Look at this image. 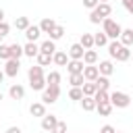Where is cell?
Returning <instances> with one entry per match:
<instances>
[{"label": "cell", "instance_id": "10", "mask_svg": "<svg viewBox=\"0 0 133 133\" xmlns=\"http://www.w3.org/2000/svg\"><path fill=\"white\" fill-rule=\"evenodd\" d=\"M58 125V118L54 116V114H46V116H42V129L44 131H50L52 133V129Z\"/></svg>", "mask_w": 133, "mask_h": 133}, {"label": "cell", "instance_id": "40", "mask_svg": "<svg viewBox=\"0 0 133 133\" xmlns=\"http://www.w3.org/2000/svg\"><path fill=\"white\" fill-rule=\"evenodd\" d=\"M98 4H100V0H83V6H85V8H89V10H94Z\"/></svg>", "mask_w": 133, "mask_h": 133}, {"label": "cell", "instance_id": "20", "mask_svg": "<svg viewBox=\"0 0 133 133\" xmlns=\"http://www.w3.org/2000/svg\"><path fill=\"white\" fill-rule=\"evenodd\" d=\"M81 106H83V110L85 112H91V110H96V100H94V96H83V100H81Z\"/></svg>", "mask_w": 133, "mask_h": 133}, {"label": "cell", "instance_id": "7", "mask_svg": "<svg viewBox=\"0 0 133 133\" xmlns=\"http://www.w3.org/2000/svg\"><path fill=\"white\" fill-rule=\"evenodd\" d=\"M83 54H85V48L81 44H73L69 48V58H73V60H83Z\"/></svg>", "mask_w": 133, "mask_h": 133}, {"label": "cell", "instance_id": "39", "mask_svg": "<svg viewBox=\"0 0 133 133\" xmlns=\"http://www.w3.org/2000/svg\"><path fill=\"white\" fill-rule=\"evenodd\" d=\"M52 133H66V123L64 121H58V125L52 129Z\"/></svg>", "mask_w": 133, "mask_h": 133}, {"label": "cell", "instance_id": "2", "mask_svg": "<svg viewBox=\"0 0 133 133\" xmlns=\"http://www.w3.org/2000/svg\"><path fill=\"white\" fill-rule=\"evenodd\" d=\"M112 15V6L108 4V2H100L91 12H89V21L94 23V25H100L106 17H110Z\"/></svg>", "mask_w": 133, "mask_h": 133}, {"label": "cell", "instance_id": "45", "mask_svg": "<svg viewBox=\"0 0 133 133\" xmlns=\"http://www.w3.org/2000/svg\"><path fill=\"white\" fill-rule=\"evenodd\" d=\"M4 77H6V75H4V71L0 69V83H2V79H4Z\"/></svg>", "mask_w": 133, "mask_h": 133}, {"label": "cell", "instance_id": "43", "mask_svg": "<svg viewBox=\"0 0 133 133\" xmlns=\"http://www.w3.org/2000/svg\"><path fill=\"white\" fill-rule=\"evenodd\" d=\"M6 133H23V131H21L19 127H8V129H6Z\"/></svg>", "mask_w": 133, "mask_h": 133}, {"label": "cell", "instance_id": "6", "mask_svg": "<svg viewBox=\"0 0 133 133\" xmlns=\"http://www.w3.org/2000/svg\"><path fill=\"white\" fill-rule=\"evenodd\" d=\"M19 69H21L19 58H8V60H6V64H4V75H6V77H17Z\"/></svg>", "mask_w": 133, "mask_h": 133}, {"label": "cell", "instance_id": "9", "mask_svg": "<svg viewBox=\"0 0 133 133\" xmlns=\"http://www.w3.org/2000/svg\"><path fill=\"white\" fill-rule=\"evenodd\" d=\"M83 77H85V81H96V79L100 77L98 66H96V64H85V69H83Z\"/></svg>", "mask_w": 133, "mask_h": 133}, {"label": "cell", "instance_id": "41", "mask_svg": "<svg viewBox=\"0 0 133 133\" xmlns=\"http://www.w3.org/2000/svg\"><path fill=\"white\" fill-rule=\"evenodd\" d=\"M123 2V6H125V10L129 12V15H133V0H121Z\"/></svg>", "mask_w": 133, "mask_h": 133}, {"label": "cell", "instance_id": "17", "mask_svg": "<svg viewBox=\"0 0 133 133\" xmlns=\"http://www.w3.org/2000/svg\"><path fill=\"white\" fill-rule=\"evenodd\" d=\"M121 44L123 46H127V48H131L133 46V27L131 29H123V33H121Z\"/></svg>", "mask_w": 133, "mask_h": 133}, {"label": "cell", "instance_id": "28", "mask_svg": "<svg viewBox=\"0 0 133 133\" xmlns=\"http://www.w3.org/2000/svg\"><path fill=\"white\" fill-rule=\"evenodd\" d=\"M94 100H96V104H104V102H110V94H108V91H104V89H98V91L94 94Z\"/></svg>", "mask_w": 133, "mask_h": 133}, {"label": "cell", "instance_id": "46", "mask_svg": "<svg viewBox=\"0 0 133 133\" xmlns=\"http://www.w3.org/2000/svg\"><path fill=\"white\" fill-rule=\"evenodd\" d=\"M0 102H2V91H0Z\"/></svg>", "mask_w": 133, "mask_h": 133}, {"label": "cell", "instance_id": "48", "mask_svg": "<svg viewBox=\"0 0 133 133\" xmlns=\"http://www.w3.org/2000/svg\"><path fill=\"white\" fill-rule=\"evenodd\" d=\"M114 133H121V131H114Z\"/></svg>", "mask_w": 133, "mask_h": 133}, {"label": "cell", "instance_id": "36", "mask_svg": "<svg viewBox=\"0 0 133 133\" xmlns=\"http://www.w3.org/2000/svg\"><path fill=\"white\" fill-rule=\"evenodd\" d=\"M69 98H71V100H77V102H81V100H83V89H81V87H71V91H69Z\"/></svg>", "mask_w": 133, "mask_h": 133}, {"label": "cell", "instance_id": "49", "mask_svg": "<svg viewBox=\"0 0 133 133\" xmlns=\"http://www.w3.org/2000/svg\"><path fill=\"white\" fill-rule=\"evenodd\" d=\"M131 58H133V54H131Z\"/></svg>", "mask_w": 133, "mask_h": 133}, {"label": "cell", "instance_id": "5", "mask_svg": "<svg viewBox=\"0 0 133 133\" xmlns=\"http://www.w3.org/2000/svg\"><path fill=\"white\" fill-rule=\"evenodd\" d=\"M110 104H112L114 108H127V106L131 104V98H129V94H125V91H112V94H110Z\"/></svg>", "mask_w": 133, "mask_h": 133}, {"label": "cell", "instance_id": "30", "mask_svg": "<svg viewBox=\"0 0 133 133\" xmlns=\"http://www.w3.org/2000/svg\"><path fill=\"white\" fill-rule=\"evenodd\" d=\"M46 81H48V85H60V73L58 71H50L46 75Z\"/></svg>", "mask_w": 133, "mask_h": 133}, {"label": "cell", "instance_id": "33", "mask_svg": "<svg viewBox=\"0 0 133 133\" xmlns=\"http://www.w3.org/2000/svg\"><path fill=\"white\" fill-rule=\"evenodd\" d=\"M52 56H54V54H46V52H39L35 58H37V64H42V66H48V64L52 62Z\"/></svg>", "mask_w": 133, "mask_h": 133}, {"label": "cell", "instance_id": "4", "mask_svg": "<svg viewBox=\"0 0 133 133\" xmlns=\"http://www.w3.org/2000/svg\"><path fill=\"white\" fill-rule=\"evenodd\" d=\"M60 96V85H46V89L42 91V102L44 104H54Z\"/></svg>", "mask_w": 133, "mask_h": 133}, {"label": "cell", "instance_id": "19", "mask_svg": "<svg viewBox=\"0 0 133 133\" xmlns=\"http://www.w3.org/2000/svg\"><path fill=\"white\" fill-rule=\"evenodd\" d=\"M27 77H29V81H31V79H39V77H44V66H42V64L29 66V71H27Z\"/></svg>", "mask_w": 133, "mask_h": 133}, {"label": "cell", "instance_id": "42", "mask_svg": "<svg viewBox=\"0 0 133 133\" xmlns=\"http://www.w3.org/2000/svg\"><path fill=\"white\" fill-rule=\"evenodd\" d=\"M114 131H116V129H114L112 125H104V127L100 129V133H114Z\"/></svg>", "mask_w": 133, "mask_h": 133}, {"label": "cell", "instance_id": "16", "mask_svg": "<svg viewBox=\"0 0 133 133\" xmlns=\"http://www.w3.org/2000/svg\"><path fill=\"white\" fill-rule=\"evenodd\" d=\"M98 71H100V75L110 77V75L114 73V66H112V62H110V60H102V62L98 64Z\"/></svg>", "mask_w": 133, "mask_h": 133}, {"label": "cell", "instance_id": "35", "mask_svg": "<svg viewBox=\"0 0 133 133\" xmlns=\"http://www.w3.org/2000/svg\"><path fill=\"white\" fill-rule=\"evenodd\" d=\"M25 52H23V46L21 44H10V58H21Z\"/></svg>", "mask_w": 133, "mask_h": 133}, {"label": "cell", "instance_id": "18", "mask_svg": "<svg viewBox=\"0 0 133 133\" xmlns=\"http://www.w3.org/2000/svg\"><path fill=\"white\" fill-rule=\"evenodd\" d=\"M54 27H56V21H54L52 17H46V19H42V23H39V29H42V33H50Z\"/></svg>", "mask_w": 133, "mask_h": 133}, {"label": "cell", "instance_id": "12", "mask_svg": "<svg viewBox=\"0 0 133 133\" xmlns=\"http://www.w3.org/2000/svg\"><path fill=\"white\" fill-rule=\"evenodd\" d=\"M83 69H85V62L83 60H69V64H66V71H69V75H73V73H83Z\"/></svg>", "mask_w": 133, "mask_h": 133}, {"label": "cell", "instance_id": "44", "mask_svg": "<svg viewBox=\"0 0 133 133\" xmlns=\"http://www.w3.org/2000/svg\"><path fill=\"white\" fill-rule=\"evenodd\" d=\"M0 23H4V10L0 8Z\"/></svg>", "mask_w": 133, "mask_h": 133}, {"label": "cell", "instance_id": "13", "mask_svg": "<svg viewBox=\"0 0 133 133\" xmlns=\"http://www.w3.org/2000/svg\"><path fill=\"white\" fill-rule=\"evenodd\" d=\"M8 96H10L12 100H23V96H25V87L19 85V83H15V85L8 87Z\"/></svg>", "mask_w": 133, "mask_h": 133}, {"label": "cell", "instance_id": "22", "mask_svg": "<svg viewBox=\"0 0 133 133\" xmlns=\"http://www.w3.org/2000/svg\"><path fill=\"white\" fill-rule=\"evenodd\" d=\"M29 85H31V89H35V91H44L46 85H48V81H46V77H39V79H31Z\"/></svg>", "mask_w": 133, "mask_h": 133}, {"label": "cell", "instance_id": "24", "mask_svg": "<svg viewBox=\"0 0 133 133\" xmlns=\"http://www.w3.org/2000/svg\"><path fill=\"white\" fill-rule=\"evenodd\" d=\"M83 62H85V64H96V62H98V52H96L94 48H91V50H85Z\"/></svg>", "mask_w": 133, "mask_h": 133}, {"label": "cell", "instance_id": "11", "mask_svg": "<svg viewBox=\"0 0 133 133\" xmlns=\"http://www.w3.org/2000/svg\"><path fill=\"white\" fill-rule=\"evenodd\" d=\"M39 35H42V29H39V25H29V27L25 29V37H27V42H35Z\"/></svg>", "mask_w": 133, "mask_h": 133}, {"label": "cell", "instance_id": "37", "mask_svg": "<svg viewBox=\"0 0 133 133\" xmlns=\"http://www.w3.org/2000/svg\"><path fill=\"white\" fill-rule=\"evenodd\" d=\"M0 58H2V60H8V58H10V46L0 44Z\"/></svg>", "mask_w": 133, "mask_h": 133}, {"label": "cell", "instance_id": "1", "mask_svg": "<svg viewBox=\"0 0 133 133\" xmlns=\"http://www.w3.org/2000/svg\"><path fill=\"white\" fill-rule=\"evenodd\" d=\"M108 54H110V58H114V60H118V62H127V60L131 58V50H129L127 46H123L121 39H112V42L108 44Z\"/></svg>", "mask_w": 133, "mask_h": 133}, {"label": "cell", "instance_id": "25", "mask_svg": "<svg viewBox=\"0 0 133 133\" xmlns=\"http://www.w3.org/2000/svg\"><path fill=\"white\" fill-rule=\"evenodd\" d=\"M108 39H110V37H108L104 31H102V33H96V35H94V46H98V48L108 46Z\"/></svg>", "mask_w": 133, "mask_h": 133}, {"label": "cell", "instance_id": "23", "mask_svg": "<svg viewBox=\"0 0 133 133\" xmlns=\"http://www.w3.org/2000/svg\"><path fill=\"white\" fill-rule=\"evenodd\" d=\"M39 52L54 54V52H56V44H54V39H46L44 44H39Z\"/></svg>", "mask_w": 133, "mask_h": 133}, {"label": "cell", "instance_id": "31", "mask_svg": "<svg viewBox=\"0 0 133 133\" xmlns=\"http://www.w3.org/2000/svg\"><path fill=\"white\" fill-rule=\"evenodd\" d=\"M112 108H114V106H112L110 102H104V104H98V106H96V110L100 112V116H108V114L112 112Z\"/></svg>", "mask_w": 133, "mask_h": 133}, {"label": "cell", "instance_id": "38", "mask_svg": "<svg viewBox=\"0 0 133 133\" xmlns=\"http://www.w3.org/2000/svg\"><path fill=\"white\" fill-rule=\"evenodd\" d=\"M8 31H10V25H8L6 21H4V23H0V42L8 35Z\"/></svg>", "mask_w": 133, "mask_h": 133}, {"label": "cell", "instance_id": "29", "mask_svg": "<svg viewBox=\"0 0 133 133\" xmlns=\"http://www.w3.org/2000/svg\"><path fill=\"white\" fill-rule=\"evenodd\" d=\"M29 25H31V23H29V17H17V19H15V27H17L19 31H25Z\"/></svg>", "mask_w": 133, "mask_h": 133}, {"label": "cell", "instance_id": "15", "mask_svg": "<svg viewBox=\"0 0 133 133\" xmlns=\"http://www.w3.org/2000/svg\"><path fill=\"white\" fill-rule=\"evenodd\" d=\"M23 52H25V56H29V58H35V56L39 54V46H37L35 42H27V44L23 46Z\"/></svg>", "mask_w": 133, "mask_h": 133}, {"label": "cell", "instance_id": "27", "mask_svg": "<svg viewBox=\"0 0 133 133\" xmlns=\"http://www.w3.org/2000/svg\"><path fill=\"white\" fill-rule=\"evenodd\" d=\"M81 89H83V96H94V94L98 91V87H96V81H85V83L81 85Z\"/></svg>", "mask_w": 133, "mask_h": 133}, {"label": "cell", "instance_id": "21", "mask_svg": "<svg viewBox=\"0 0 133 133\" xmlns=\"http://www.w3.org/2000/svg\"><path fill=\"white\" fill-rule=\"evenodd\" d=\"M69 83H71L73 87H81V85L85 83L83 73H73V75H69Z\"/></svg>", "mask_w": 133, "mask_h": 133}, {"label": "cell", "instance_id": "26", "mask_svg": "<svg viewBox=\"0 0 133 133\" xmlns=\"http://www.w3.org/2000/svg\"><path fill=\"white\" fill-rule=\"evenodd\" d=\"M85 50H91L94 48V35L91 33H81V42H79Z\"/></svg>", "mask_w": 133, "mask_h": 133}, {"label": "cell", "instance_id": "8", "mask_svg": "<svg viewBox=\"0 0 133 133\" xmlns=\"http://www.w3.org/2000/svg\"><path fill=\"white\" fill-rule=\"evenodd\" d=\"M69 60H71V58H69V54H66V52H62V50H56V52H54V56H52V62H54L56 66H66V64H69Z\"/></svg>", "mask_w": 133, "mask_h": 133}, {"label": "cell", "instance_id": "47", "mask_svg": "<svg viewBox=\"0 0 133 133\" xmlns=\"http://www.w3.org/2000/svg\"><path fill=\"white\" fill-rule=\"evenodd\" d=\"M100 2H108V0H100Z\"/></svg>", "mask_w": 133, "mask_h": 133}, {"label": "cell", "instance_id": "14", "mask_svg": "<svg viewBox=\"0 0 133 133\" xmlns=\"http://www.w3.org/2000/svg\"><path fill=\"white\" fill-rule=\"evenodd\" d=\"M29 112H31V116H46V104L44 102H33L31 106H29Z\"/></svg>", "mask_w": 133, "mask_h": 133}, {"label": "cell", "instance_id": "32", "mask_svg": "<svg viewBox=\"0 0 133 133\" xmlns=\"http://www.w3.org/2000/svg\"><path fill=\"white\" fill-rule=\"evenodd\" d=\"M48 35H50V39H54V42H56V39H60V37L64 35V27L56 23V27H54V29H52V31H50Z\"/></svg>", "mask_w": 133, "mask_h": 133}, {"label": "cell", "instance_id": "34", "mask_svg": "<svg viewBox=\"0 0 133 133\" xmlns=\"http://www.w3.org/2000/svg\"><path fill=\"white\" fill-rule=\"evenodd\" d=\"M96 87H98V89L108 91V87H110V79H108V77H104V75H100V77L96 79Z\"/></svg>", "mask_w": 133, "mask_h": 133}, {"label": "cell", "instance_id": "3", "mask_svg": "<svg viewBox=\"0 0 133 133\" xmlns=\"http://www.w3.org/2000/svg\"><path fill=\"white\" fill-rule=\"evenodd\" d=\"M102 27H104L102 31H104L110 39H118V37H121V33H123V27H121L114 19H110V17H106V19L102 21Z\"/></svg>", "mask_w": 133, "mask_h": 133}]
</instances>
